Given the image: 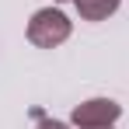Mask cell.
<instances>
[{
	"instance_id": "6da1fadb",
	"label": "cell",
	"mask_w": 129,
	"mask_h": 129,
	"mask_svg": "<svg viewBox=\"0 0 129 129\" xmlns=\"http://www.w3.org/2000/svg\"><path fill=\"white\" fill-rule=\"evenodd\" d=\"M70 31H73V24H70V18H66L63 11L42 7L28 21V42L39 45V49H56V45H63L70 39Z\"/></svg>"
},
{
	"instance_id": "7a4b0ae2",
	"label": "cell",
	"mask_w": 129,
	"mask_h": 129,
	"mask_svg": "<svg viewBox=\"0 0 129 129\" xmlns=\"http://www.w3.org/2000/svg\"><path fill=\"white\" fill-rule=\"evenodd\" d=\"M122 115V105L112 101V98H91V101H80L73 108V126L77 129H101V126H115Z\"/></svg>"
},
{
	"instance_id": "3957f363",
	"label": "cell",
	"mask_w": 129,
	"mask_h": 129,
	"mask_svg": "<svg viewBox=\"0 0 129 129\" xmlns=\"http://www.w3.org/2000/svg\"><path fill=\"white\" fill-rule=\"evenodd\" d=\"M73 7L84 21H105L108 14L119 11V0H73Z\"/></svg>"
},
{
	"instance_id": "277c9868",
	"label": "cell",
	"mask_w": 129,
	"mask_h": 129,
	"mask_svg": "<svg viewBox=\"0 0 129 129\" xmlns=\"http://www.w3.org/2000/svg\"><path fill=\"white\" fill-rule=\"evenodd\" d=\"M31 119H35V129H70L66 122H59V119H49L42 108H35V112H31Z\"/></svg>"
},
{
	"instance_id": "5b68a950",
	"label": "cell",
	"mask_w": 129,
	"mask_h": 129,
	"mask_svg": "<svg viewBox=\"0 0 129 129\" xmlns=\"http://www.w3.org/2000/svg\"><path fill=\"white\" fill-rule=\"evenodd\" d=\"M101 129H115V126H101Z\"/></svg>"
},
{
	"instance_id": "8992f818",
	"label": "cell",
	"mask_w": 129,
	"mask_h": 129,
	"mask_svg": "<svg viewBox=\"0 0 129 129\" xmlns=\"http://www.w3.org/2000/svg\"><path fill=\"white\" fill-rule=\"evenodd\" d=\"M56 4H63V0H56Z\"/></svg>"
}]
</instances>
